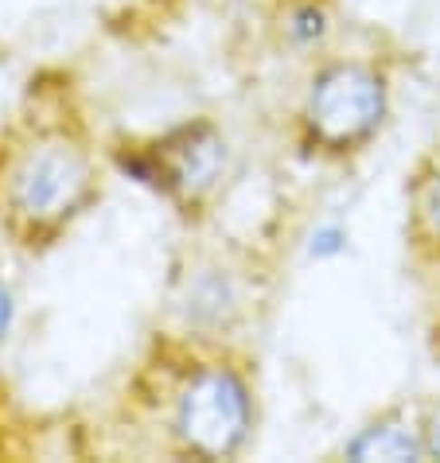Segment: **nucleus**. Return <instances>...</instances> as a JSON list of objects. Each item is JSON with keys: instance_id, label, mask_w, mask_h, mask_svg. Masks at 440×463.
<instances>
[{"instance_id": "20e7f679", "label": "nucleus", "mask_w": 440, "mask_h": 463, "mask_svg": "<svg viewBox=\"0 0 440 463\" xmlns=\"http://www.w3.org/2000/svg\"><path fill=\"white\" fill-rule=\"evenodd\" d=\"M223 140L211 125H187L152 152V175L167 195L199 199L203 191L215 187L218 172H223Z\"/></svg>"}, {"instance_id": "7ed1b4c3", "label": "nucleus", "mask_w": 440, "mask_h": 463, "mask_svg": "<svg viewBox=\"0 0 440 463\" xmlns=\"http://www.w3.org/2000/svg\"><path fill=\"white\" fill-rule=\"evenodd\" d=\"M253 424L250 390L230 366H206L187 382L176 405V432L187 452L226 459L245 444Z\"/></svg>"}, {"instance_id": "f03ea898", "label": "nucleus", "mask_w": 440, "mask_h": 463, "mask_svg": "<svg viewBox=\"0 0 440 463\" xmlns=\"http://www.w3.org/2000/svg\"><path fill=\"white\" fill-rule=\"evenodd\" d=\"M386 118V79L367 62H335L312 79L304 128L320 148L347 152L374 137Z\"/></svg>"}, {"instance_id": "0eeeda50", "label": "nucleus", "mask_w": 440, "mask_h": 463, "mask_svg": "<svg viewBox=\"0 0 440 463\" xmlns=\"http://www.w3.org/2000/svg\"><path fill=\"white\" fill-rule=\"evenodd\" d=\"M421 436H425V452L440 459V405L429 413V420H425V432Z\"/></svg>"}, {"instance_id": "6e6552de", "label": "nucleus", "mask_w": 440, "mask_h": 463, "mask_svg": "<svg viewBox=\"0 0 440 463\" xmlns=\"http://www.w3.org/2000/svg\"><path fill=\"white\" fill-rule=\"evenodd\" d=\"M8 319H12V296L0 285V339H5V331H8Z\"/></svg>"}, {"instance_id": "39448f33", "label": "nucleus", "mask_w": 440, "mask_h": 463, "mask_svg": "<svg viewBox=\"0 0 440 463\" xmlns=\"http://www.w3.org/2000/svg\"><path fill=\"white\" fill-rule=\"evenodd\" d=\"M421 452H425V436L409 432L401 420H378L347 444L351 459H417Z\"/></svg>"}, {"instance_id": "f257e3e1", "label": "nucleus", "mask_w": 440, "mask_h": 463, "mask_svg": "<svg viewBox=\"0 0 440 463\" xmlns=\"http://www.w3.org/2000/svg\"><path fill=\"white\" fill-rule=\"evenodd\" d=\"M94 195V164L67 137H43L24 148L8 175V207L32 230H59Z\"/></svg>"}, {"instance_id": "423d86ee", "label": "nucleus", "mask_w": 440, "mask_h": 463, "mask_svg": "<svg viewBox=\"0 0 440 463\" xmlns=\"http://www.w3.org/2000/svg\"><path fill=\"white\" fill-rule=\"evenodd\" d=\"M421 218H425V230L440 241V175L433 179L429 187H425V195H421Z\"/></svg>"}]
</instances>
